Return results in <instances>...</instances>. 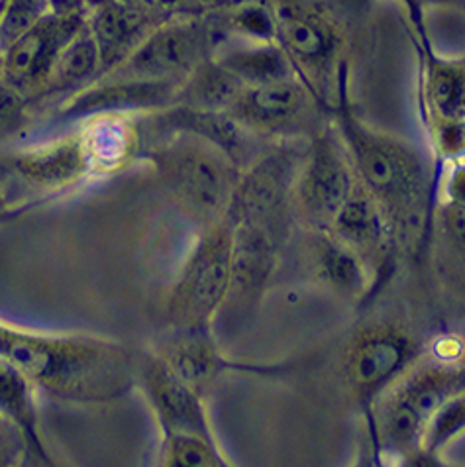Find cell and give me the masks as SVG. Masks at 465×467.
<instances>
[{
    "label": "cell",
    "instance_id": "cell-20",
    "mask_svg": "<svg viewBox=\"0 0 465 467\" xmlns=\"http://www.w3.org/2000/svg\"><path fill=\"white\" fill-rule=\"evenodd\" d=\"M328 232L347 248H352L359 257L364 254H379L385 244L393 240L377 202L359 185L354 187V192L342 206L338 216L334 218Z\"/></svg>",
    "mask_w": 465,
    "mask_h": 467
},
{
    "label": "cell",
    "instance_id": "cell-30",
    "mask_svg": "<svg viewBox=\"0 0 465 467\" xmlns=\"http://www.w3.org/2000/svg\"><path fill=\"white\" fill-rule=\"evenodd\" d=\"M26 458V444L15 426L0 419V465H12Z\"/></svg>",
    "mask_w": 465,
    "mask_h": 467
},
{
    "label": "cell",
    "instance_id": "cell-24",
    "mask_svg": "<svg viewBox=\"0 0 465 467\" xmlns=\"http://www.w3.org/2000/svg\"><path fill=\"white\" fill-rule=\"evenodd\" d=\"M318 267L336 289L342 293L357 295L366 289V267L361 264V257L342 244L332 234L325 232L318 240Z\"/></svg>",
    "mask_w": 465,
    "mask_h": 467
},
{
    "label": "cell",
    "instance_id": "cell-22",
    "mask_svg": "<svg viewBox=\"0 0 465 467\" xmlns=\"http://www.w3.org/2000/svg\"><path fill=\"white\" fill-rule=\"evenodd\" d=\"M245 87L248 85L236 73H232L226 65L216 57H209L181 85L175 105L228 112Z\"/></svg>",
    "mask_w": 465,
    "mask_h": 467
},
{
    "label": "cell",
    "instance_id": "cell-14",
    "mask_svg": "<svg viewBox=\"0 0 465 467\" xmlns=\"http://www.w3.org/2000/svg\"><path fill=\"white\" fill-rule=\"evenodd\" d=\"M412 358L407 334L391 328L369 330L354 344L347 358V373L356 391L371 399L393 383Z\"/></svg>",
    "mask_w": 465,
    "mask_h": 467
},
{
    "label": "cell",
    "instance_id": "cell-28",
    "mask_svg": "<svg viewBox=\"0 0 465 467\" xmlns=\"http://www.w3.org/2000/svg\"><path fill=\"white\" fill-rule=\"evenodd\" d=\"M47 0H12L0 15V56L46 16Z\"/></svg>",
    "mask_w": 465,
    "mask_h": 467
},
{
    "label": "cell",
    "instance_id": "cell-26",
    "mask_svg": "<svg viewBox=\"0 0 465 467\" xmlns=\"http://www.w3.org/2000/svg\"><path fill=\"white\" fill-rule=\"evenodd\" d=\"M465 432V387L460 389L444 403L436 409L429 424L424 428L420 451L426 456H436L446 448L451 440H456Z\"/></svg>",
    "mask_w": 465,
    "mask_h": 467
},
{
    "label": "cell",
    "instance_id": "cell-21",
    "mask_svg": "<svg viewBox=\"0 0 465 467\" xmlns=\"http://www.w3.org/2000/svg\"><path fill=\"white\" fill-rule=\"evenodd\" d=\"M424 97L434 128L465 124V59L429 54L424 67Z\"/></svg>",
    "mask_w": 465,
    "mask_h": 467
},
{
    "label": "cell",
    "instance_id": "cell-7",
    "mask_svg": "<svg viewBox=\"0 0 465 467\" xmlns=\"http://www.w3.org/2000/svg\"><path fill=\"white\" fill-rule=\"evenodd\" d=\"M465 387V373L456 368H429L405 379L389 395L383 412L385 444L395 453L420 451L424 428L448 397Z\"/></svg>",
    "mask_w": 465,
    "mask_h": 467
},
{
    "label": "cell",
    "instance_id": "cell-2",
    "mask_svg": "<svg viewBox=\"0 0 465 467\" xmlns=\"http://www.w3.org/2000/svg\"><path fill=\"white\" fill-rule=\"evenodd\" d=\"M342 134L354 173L383 213L391 238L417 245L429 220L430 175L422 155L407 141L361 124L342 105L338 112Z\"/></svg>",
    "mask_w": 465,
    "mask_h": 467
},
{
    "label": "cell",
    "instance_id": "cell-6",
    "mask_svg": "<svg viewBox=\"0 0 465 467\" xmlns=\"http://www.w3.org/2000/svg\"><path fill=\"white\" fill-rule=\"evenodd\" d=\"M269 5L275 44L291 61L296 77L322 100L342 46L338 22L313 0H269Z\"/></svg>",
    "mask_w": 465,
    "mask_h": 467
},
{
    "label": "cell",
    "instance_id": "cell-29",
    "mask_svg": "<svg viewBox=\"0 0 465 467\" xmlns=\"http://www.w3.org/2000/svg\"><path fill=\"white\" fill-rule=\"evenodd\" d=\"M122 3L136 8L155 24L177 18H197L212 10L209 0H122Z\"/></svg>",
    "mask_w": 465,
    "mask_h": 467
},
{
    "label": "cell",
    "instance_id": "cell-1",
    "mask_svg": "<svg viewBox=\"0 0 465 467\" xmlns=\"http://www.w3.org/2000/svg\"><path fill=\"white\" fill-rule=\"evenodd\" d=\"M0 356L15 363L37 391L66 403H108L132 383L126 349L100 336L34 332L0 322Z\"/></svg>",
    "mask_w": 465,
    "mask_h": 467
},
{
    "label": "cell",
    "instance_id": "cell-31",
    "mask_svg": "<svg viewBox=\"0 0 465 467\" xmlns=\"http://www.w3.org/2000/svg\"><path fill=\"white\" fill-rule=\"evenodd\" d=\"M448 194L451 201L465 202V167L460 165L454 170L450 177V185H448Z\"/></svg>",
    "mask_w": 465,
    "mask_h": 467
},
{
    "label": "cell",
    "instance_id": "cell-32",
    "mask_svg": "<svg viewBox=\"0 0 465 467\" xmlns=\"http://www.w3.org/2000/svg\"><path fill=\"white\" fill-rule=\"evenodd\" d=\"M405 3L420 15L422 10L426 8H451V6H458L461 0H405Z\"/></svg>",
    "mask_w": 465,
    "mask_h": 467
},
{
    "label": "cell",
    "instance_id": "cell-4",
    "mask_svg": "<svg viewBox=\"0 0 465 467\" xmlns=\"http://www.w3.org/2000/svg\"><path fill=\"white\" fill-rule=\"evenodd\" d=\"M234 228L228 218L209 223L181 269L170 296V318L183 332L209 330L230 289Z\"/></svg>",
    "mask_w": 465,
    "mask_h": 467
},
{
    "label": "cell",
    "instance_id": "cell-18",
    "mask_svg": "<svg viewBox=\"0 0 465 467\" xmlns=\"http://www.w3.org/2000/svg\"><path fill=\"white\" fill-rule=\"evenodd\" d=\"M160 122L165 130H171L173 134L187 132L204 138L206 141H211V144L228 153L240 167L250 160L252 134L245 132L228 112L175 105L173 110H167L161 116Z\"/></svg>",
    "mask_w": 465,
    "mask_h": 467
},
{
    "label": "cell",
    "instance_id": "cell-23",
    "mask_svg": "<svg viewBox=\"0 0 465 467\" xmlns=\"http://www.w3.org/2000/svg\"><path fill=\"white\" fill-rule=\"evenodd\" d=\"M187 338L177 342L165 354H158L181 379L187 381L201 391L204 383H209L216 371H221L224 361L218 358L216 348L211 344L206 330L185 332Z\"/></svg>",
    "mask_w": 465,
    "mask_h": 467
},
{
    "label": "cell",
    "instance_id": "cell-10",
    "mask_svg": "<svg viewBox=\"0 0 465 467\" xmlns=\"http://www.w3.org/2000/svg\"><path fill=\"white\" fill-rule=\"evenodd\" d=\"M354 175L352 161H347L332 132L318 134L293 187L308 220L322 226V230H328L354 192Z\"/></svg>",
    "mask_w": 465,
    "mask_h": 467
},
{
    "label": "cell",
    "instance_id": "cell-27",
    "mask_svg": "<svg viewBox=\"0 0 465 467\" xmlns=\"http://www.w3.org/2000/svg\"><path fill=\"white\" fill-rule=\"evenodd\" d=\"M161 462L171 467H221L226 465L214 438L173 434L163 436Z\"/></svg>",
    "mask_w": 465,
    "mask_h": 467
},
{
    "label": "cell",
    "instance_id": "cell-11",
    "mask_svg": "<svg viewBox=\"0 0 465 467\" xmlns=\"http://www.w3.org/2000/svg\"><path fill=\"white\" fill-rule=\"evenodd\" d=\"M81 28L83 22L79 18L46 15L3 54V81L20 95L46 88L63 47Z\"/></svg>",
    "mask_w": 465,
    "mask_h": 467
},
{
    "label": "cell",
    "instance_id": "cell-17",
    "mask_svg": "<svg viewBox=\"0 0 465 467\" xmlns=\"http://www.w3.org/2000/svg\"><path fill=\"white\" fill-rule=\"evenodd\" d=\"M232 245V275L228 296L250 298L260 293L275 267L281 238L264 228L236 224ZM226 303V301H224Z\"/></svg>",
    "mask_w": 465,
    "mask_h": 467
},
{
    "label": "cell",
    "instance_id": "cell-5",
    "mask_svg": "<svg viewBox=\"0 0 465 467\" xmlns=\"http://www.w3.org/2000/svg\"><path fill=\"white\" fill-rule=\"evenodd\" d=\"M224 40L226 34L216 20L201 16L167 20L155 26L112 77L183 83Z\"/></svg>",
    "mask_w": 465,
    "mask_h": 467
},
{
    "label": "cell",
    "instance_id": "cell-13",
    "mask_svg": "<svg viewBox=\"0 0 465 467\" xmlns=\"http://www.w3.org/2000/svg\"><path fill=\"white\" fill-rule=\"evenodd\" d=\"M141 383L163 436L191 434L214 438L201 391L181 379L160 356L150 358L141 368Z\"/></svg>",
    "mask_w": 465,
    "mask_h": 467
},
{
    "label": "cell",
    "instance_id": "cell-8",
    "mask_svg": "<svg viewBox=\"0 0 465 467\" xmlns=\"http://www.w3.org/2000/svg\"><path fill=\"white\" fill-rule=\"evenodd\" d=\"M294 155L287 150L267 153L242 171L224 218L232 226L264 228L283 240L285 216L294 187Z\"/></svg>",
    "mask_w": 465,
    "mask_h": 467
},
{
    "label": "cell",
    "instance_id": "cell-15",
    "mask_svg": "<svg viewBox=\"0 0 465 467\" xmlns=\"http://www.w3.org/2000/svg\"><path fill=\"white\" fill-rule=\"evenodd\" d=\"M185 83V81H183ZM179 81H148V79H116L98 88L87 90L71 100L66 109L71 114H122L132 110L163 109L175 105Z\"/></svg>",
    "mask_w": 465,
    "mask_h": 467
},
{
    "label": "cell",
    "instance_id": "cell-3",
    "mask_svg": "<svg viewBox=\"0 0 465 467\" xmlns=\"http://www.w3.org/2000/svg\"><path fill=\"white\" fill-rule=\"evenodd\" d=\"M150 160L181 202L209 223L224 218L242 167L211 141L175 132L153 148Z\"/></svg>",
    "mask_w": 465,
    "mask_h": 467
},
{
    "label": "cell",
    "instance_id": "cell-19",
    "mask_svg": "<svg viewBox=\"0 0 465 467\" xmlns=\"http://www.w3.org/2000/svg\"><path fill=\"white\" fill-rule=\"evenodd\" d=\"M155 26L158 24L141 15L136 8L124 5L122 0L114 5H107L97 15L93 30H90L98 47L100 67H119Z\"/></svg>",
    "mask_w": 465,
    "mask_h": 467
},
{
    "label": "cell",
    "instance_id": "cell-35",
    "mask_svg": "<svg viewBox=\"0 0 465 467\" xmlns=\"http://www.w3.org/2000/svg\"><path fill=\"white\" fill-rule=\"evenodd\" d=\"M0 73H3V56H0Z\"/></svg>",
    "mask_w": 465,
    "mask_h": 467
},
{
    "label": "cell",
    "instance_id": "cell-16",
    "mask_svg": "<svg viewBox=\"0 0 465 467\" xmlns=\"http://www.w3.org/2000/svg\"><path fill=\"white\" fill-rule=\"evenodd\" d=\"M40 391L26 375L0 356V419L12 424L22 434L26 444V458L30 462L51 463L40 432Z\"/></svg>",
    "mask_w": 465,
    "mask_h": 467
},
{
    "label": "cell",
    "instance_id": "cell-12",
    "mask_svg": "<svg viewBox=\"0 0 465 467\" xmlns=\"http://www.w3.org/2000/svg\"><path fill=\"white\" fill-rule=\"evenodd\" d=\"M5 173L42 192H61L79 187L100 170L87 134H81L16 155Z\"/></svg>",
    "mask_w": 465,
    "mask_h": 467
},
{
    "label": "cell",
    "instance_id": "cell-9",
    "mask_svg": "<svg viewBox=\"0 0 465 467\" xmlns=\"http://www.w3.org/2000/svg\"><path fill=\"white\" fill-rule=\"evenodd\" d=\"M318 102L313 90L291 75L248 85L228 114L252 136H293L315 120Z\"/></svg>",
    "mask_w": 465,
    "mask_h": 467
},
{
    "label": "cell",
    "instance_id": "cell-33",
    "mask_svg": "<svg viewBox=\"0 0 465 467\" xmlns=\"http://www.w3.org/2000/svg\"><path fill=\"white\" fill-rule=\"evenodd\" d=\"M5 183H6L5 171H0V204H3V197H5Z\"/></svg>",
    "mask_w": 465,
    "mask_h": 467
},
{
    "label": "cell",
    "instance_id": "cell-25",
    "mask_svg": "<svg viewBox=\"0 0 465 467\" xmlns=\"http://www.w3.org/2000/svg\"><path fill=\"white\" fill-rule=\"evenodd\" d=\"M97 67H100V56H98V47L93 34L83 28L73 36V40L63 47L59 54L54 71H51L47 87L63 90V88H71L77 87L79 83L87 81L90 75H95Z\"/></svg>",
    "mask_w": 465,
    "mask_h": 467
},
{
    "label": "cell",
    "instance_id": "cell-34",
    "mask_svg": "<svg viewBox=\"0 0 465 467\" xmlns=\"http://www.w3.org/2000/svg\"><path fill=\"white\" fill-rule=\"evenodd\" d=\"M51 3H54V5H67L69 0H51Z\"/></svg>",
    "mask_w": 465,
    "mask_h": 467
}]
</instances>
